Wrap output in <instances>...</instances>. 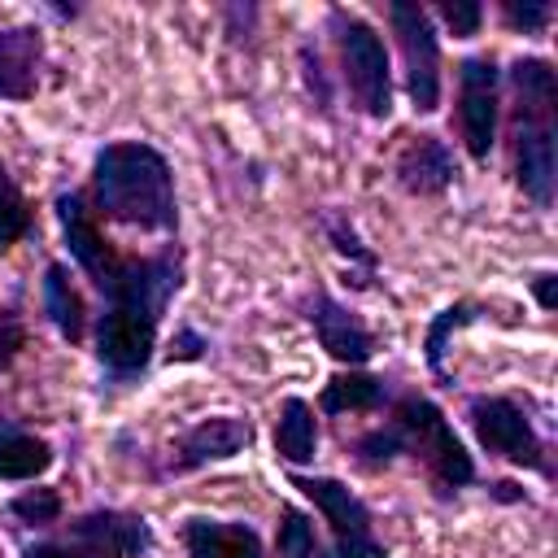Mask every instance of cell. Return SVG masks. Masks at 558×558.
<instances>
[{
	"instance_id": "6da1fadb",
	"label": "cell",
	"mask_w": 558,
	"mask_h": 558,
	"mask_svg": "<svg viewBox=\"0 0 558 558\" xmlns=\"http://www.w3.org/2000/svg\"><path fill=\"white\" fill-rule=\"evenodd\" d=\"M52 214L70 262L100 296V314H92V353H96L100 388H131L148 375L157 357L161 318L187 279L183 244L166 240L153 253L118 248L78 187L57 192Z\"/></svg>"
},
{
	"instance_id": "7a4b0ae2",
	"label": "cell",
	"mask_w": 558,
	"mask_h": 558,
	"mask_svg": "<svg viewBox=\"0 0 558 558\" xmlns=\"http://www.w3.org/2000/svg\"><path fill=\"white\" fill-rule=\"evenodd\" d=\"M349 453L362 471H384V466L410 458L423 466V475L432 480V488L440 497H453V493L480 484L475 453L462 445L449 414L418 388L392 392V401L384 405V423L357 432Z\"/></svg>"
},
{
	"instance_id": "3957f363",
	"label": "cell",
	"mask_w": 558,
	"mask_h": 558,
	"mask_svg": "<svg viewBox=\"0 0 558 558\" xmlns=\"http://www.w3.org/2000/svg\"><path fill=\"white\" fill-rule=\"evenodd\" d=\"M87 205L113 227L179 240V192L170 157L148 140H109L92 157Z\"/></svg>"
},
{
	"instance_id": "277c9868",
	"label": "cell",
	"mask_w": 558,
	"mask_h": 558,
	"mask_svg": "<svg viewBox=\"0 0 558 558\" xmlns=\"http://www.w3.org/2000/svg\"><path fill=\"white\" fill-rule=\"evenodd\" d=\"M501 109L510 113V161L523 201L554 209L558 187V70L541 52H523L501 70Z\"/></svg>"
},
{
	"instance_id": "5b68a950",
	"label": "cell",
	"mask_w": 558,
	"mask_h": 558,
	"mask_svg": "<svg viewBox=\"0 0 558 558\" xmlns=\"http://www.w3.org/2000/svg\"><path fill=\"white\" fill-rule=\"evenodd\" d=\"M323 22L340 61V87L349 92L353 109L371 122H384L392 113V61L384 35L344 4H331Z\"/></svg>"
},
{
	"instance_id": "8992f818",
	"label": "cell",
	"mask_w": 558,
	"mask_h": 558,
	"mask_svg": "<svg viewBox=\"0 0 558 558\" xmlns=\"http://www.w3.org/2000/svg\"><path fill=\"white\" fill-rule=\"evenodd\" d=\"M153 549V523L140 510L92 506L61 523V536H39L22 558H144Z\"/></svg>"
},
{
	"instance_id": "52a82bcc",
	"label": "cell",
	"mask_w": 558,
	"mask_h": 558,
	"mask_svg": "<svg viewBox=\"0 0 558 558\" xmlns=\"http://www.w3.org/2000/svg\"><path fill=\"white\" fill-rule=\"evenodd\" d=\"M466 423L480 440L484 453L510 462V466H523V471H536V475H554L549 466V445L545 436L536 432L532 414L523 401L506 397V392H475L466 401Z\"/></svg>"
},
{
	"instance_id": "ba28073f",
	"label": "cell",
	"mask_w": 558,
	"mask_h": 558,
	"mask_svg": "<svg viewBox=\"0 0 558 558\" xmlns=\"http://www.w3.org/2000/svg\"><path fill=\"white\" fill-rule=\"evenodd\" d=\"M388 26L397 35L401 52V83L414 105V113H436L440 92H445V61H440V31L418 0H392L388 4Z\"/></svg>"
},
{
	"instance_id": "9c48e42d",
	"label": "cell",
	"mask_w": 558,
	"mask_h": 558,
	"mask_svg": "<svg viewBox=\"0 0 558 558\" xmlns=\"http://www.w3.org/2000/svg\"><path fill=\"white\" fill-rule=\"evenodd\" d=\"M292 488L323 514V523H327V532H331L327 558H388L384 541L375 536V514H371V506H366L344 480L292 471Z\"/></svg>"
},
{
	"instance_id": "30bf717a",
	"label": "cell",
	"mask_w": 558,
	"mask_h": 558,
	"mask_svg": "<svg viewBox=\"0 0 558 558\" xmlns=\"http://www.w3.org/2000/svg\"><path fill=\"white\" fill-rule=\"evenodd\" d=\"M453 83H458V105H453L458 140L466 157L484 166L493 157L501 126V61L493 52H466L453 65Z\"/></svg>"
},
{
	"instance_id": "8fae6325",
	"label": "cell",
	"mask_w": 558,
	"mask_h": 558,
	"mask_svg": "<svg viewBox=\"0 0 558 558\" xmlns=\"http://www.w3.org/2000/svg\"><path fill=\"white\" fill-rule=\"evenodd\" d=\"M253 440H257V427L244 414H205L166 445L157 475H192L214 462H231L244 449H253Z\"/></svg>"
},
{
	"instance_id": "7c38bea8",
	"label": "cell",
	"mask_w": 558,
	"mask_h": 558,
	"mask_svg": "<svg viewBox=\"0 0 558 558\" xmlns=\"http://www.w3.org/2000/svg\"><path fill=\"white\" fill-rule=\"evenodd\" d=\"M301 310H305V323L314 327L318 349L336 366H366L379 353V336L366 327V318L353 305H344L340 296H331L327 288H310Z\"/></svg>"
},
{
	"instance_id": "4fadbf2b",
	"label": "cell",
	"mask_w": 558,
	"mask_h": 558,
	"mask_svg": "<svg viewBox=\"0 0 558 558\" xmlns=\"http://www.w3.org/2000/svg\"><path fill=\"white\" fill-rule=\"evenodd\" d=\"M453 179H458V157L440 135L432 131L401 135V148L392 157V183L405 196H445Z\"/></svg>"
},
{
	"instance_id": "5bb4252c",
	"label": "cell",
	"mask_w": 558,
	"mask_h": 558,
	"mask_svg": "<svg viewBox=\"0 0 558 558\" xmlns=\"http://www.w3.org/2000/svg\"><path fill=\"white\" fill-rule=\"evenodd\" d=\"M44 26L35 22H17V26H0V100L4 105H26L39 92L44 78Z\"/></svg>"
},
{
	"instance_id": "9a60e30c",
	"label": "cell",
	"mask_w": 558,
	"mask_h": 558,
	"mask_svg": "<svg viewBox=\"0 0 558 558\" xmlns=\"http://www.w3.org/2000/svg\"><path fill=\"white\" fill-rule=\"evenodd\" d=\"M179 541H183V558H266L257 527L244 519L187 514L179 523Z\"/></svg>"
},
{
	"instance_id": "2e32d148",
	"label": "cell",
	"mask_w": 558,
	"mask_h": 558,
	"mask_svg": "<svg viewBox=\"0 0 558 558\" xmlns=\"http://www.w3.org/2000/svg\"><path fill=\"white\" fill-rule=\"evenodd\" d=\"M392 379L375 375L366 366H340L327 375L323 392H318V414L327 418H344V414H379L392 401Z\"/></svg>"
},
{
	"instance_id": "e0dca14e",
	"label": "cell",
	"mask_w": 558,
	"mask_h": 558,
	"mask_svg": "<svg viewBox=\"0 0 558 558\" xmlns=\"http://www.w3.org/2000/svg\"><path fill=\"white\" fill-rule=\"evenodd\" d=\"M39 305H44V318L52 323V331L70 344H83L87 331H92V310H87V296L78 292L74 283V270L65 262H48L44 266V279H39Z\"/></svg>"
},
{
	"instance_id": "ac0fdd59",
	"label": "cell",
	"mask_w": 558,
	"mask_h": 558,
	"mask_svg": "<svg viewBox=\"0 0 558 558\" xmlns=\"http://www.w3.org/2000/svg\"><path fill=\"white\" fill-rule=\"evenodd\" d=\"M52 462H57V453H52L48 436L0 414V480L4 484H35L39 475H48Z\"/></svg>"
},
{
	"instance_id": "d6986e66",
	"label": "cell",
	"mask_w": 558,
	"mask_h": 558,
	"mask_svg": "<svg viewBox=\"0 0 558 558\" xmlns=\"http://www.w3.org/2000/svg\"><path fill=\"white\" fill-rule=\"evenodd\" d=\"M318 453V410L305 397H283L275 414V458L296 466H310Z\"/></svg>"
},
{
	"instance_id": "ffe728a7",
	"label": "cell",
	"mask_w": 558,
	"mask_h": 558,
	"mask_svg": "<svg viewBox=\"0 0 558 558\" xmlns=\"http://www.w3.org/2000/svg\"><path fill=\"white\" fill-rule=\"evenodd\" d=\"M323 231H327L331 248L349 262V279H344V283H353V288H371L375 275H379V257H375V248L357 235L353 218H349L344 209H323Z\"/></svg>"
},
{
	"instance_id": "44dd1931",
	"label": "cell",
	"mask_w": 558,
	"mask_h": 558,
	"mask_svg": "<svg viewBox=\"0 0 558 558\" xmlns=\"http://www.w3.org/2000/svg\"><path fill=\"white\" fill-rule=\"evenodd\" d=\"M480 318H488V305H480V301H453V305H445L440 314H432L427 336H423V357H427V371H432L440 384H449V371H445L449 340H453L462 327L480 323Z\"/></svg>"
},
{
	"instance_id": "7402d4cb",
	"label": "cell",
	"mask_w": 558,
	"mask_h": 558,
	"mask_svg": "<svg viewBox=\"0 0 558 558\" xmlns=\"http://www.w3.org/2000/svg\"><path fill=\"white\" fill-rule=\"evenodd\" d=\"M275 554L279 558H327V545L314 532V514H305L301 506L283 501L279 506V523H275Z\"/></svg>"
},
{
	"instance_id": "603a6c76",
	"label": "cell",
	"mask_w": 558,
	"mask_h": 558,
	"mask_svg": "<svg viewBox=\"0 0 558 558\" xmlns=\"http://www.w3.org/2000/svg\"><path fill=\"white\" fill-rule=\"evenodd\" d=\"M31 231H35V205L26 201V192L17 187L9 166L0 161V253L22 244Z\"/></svg>"
},
{
	"instance_id": "cb8c5ba5",
	"label": "cell",
	"mask_w": 558,
	"mask_h": 558,
	"mask_svg": "<svg viewBox=\"0 0 558 558\" xmlns=\"http://www.w3.org/2000/svg\"><path fill=\"white\" fill-rule=\"evenodd\" d=\"M9 519H17L22 527H35V532H48V527H61V514H65V501L52 484H35V488H22L17 497H9L4 506Z\"/></svg>"
},
{
	"instance_id": "d4e9b609",
	"label": "cell",
	"mask_w": 558,
	"mask_h": 558,
	"mask_svg": "<svg viewBox=\"0 0 558 558\" xmlns=\"http://www.w3.org/2000/svg\"><path fill=\"white\" fill-rule=\"evenodd\" d=\"M436 31L445 26L453 39H475L480 26H484V4L480 0H440L436 9H427Z\"/></svg>"
},
{
	"instance_id": "484cf974",
	"label": "cell",
	"mask_w": 558,
	"mask_h": 558,
	"mask_svg": "<svg viewBox=\"0 0 558 558\" xmlns=\"http://www.w3.org/2000/svg\"><path fill=\"white\" fill-rule=\"evenodd\" d=\"M497 17H501L514 35H545L549 22H554V4H549V0H527V4L501 0V4H497Z\"/></svg>"
},
{
	"instance_id": "4316f807",
	"label": "cell",
	"mask_w": 558,
	"mask_h": 558,
	"mask_svg": "<svg viewBox=\"0 0 558 558\" xmlns=\"http://www.w3.org/2000/svg\"><path fill=\"white\" fill-rule=\"evenodd\" d=\"M301 74H305V87H310L314 105H318V109H331V100H336V87H331V78H327L323 52H318L310 39L301 44Z\"/></svg>"
},
{
	"instance_id": "83f0119b",
	"label": "cell",
	"mask_w": 558,
	"mask_h": 558,
	"mask_svg": "<svg viewBox=\"0 0 558 558\" xmlns=\"http://www.w3.org/2000/svg\"><path fill=\"white\" fill-rule=\"evenodd\" d=\"M22 349H26V318L17 305H9L0 310V371H9Z\"/></svg>"
},
{
	"instance_id": "f1b7e54d",
	"label": "cell",
	"mask_w": 558,
	"mask_h": 558,
	"mask_svg": "<svg viewBox=\"0 0 558 558\" xmlns=\"http://www.w3.org/2000/svg\"><path fill=\"white\" fill-rule=\"evenodd\" d=\"M205 349H209V340L201 331L179 327L174 340H170V362H196V357H205Z\"/></svg>"
},
{
	"instance_id": "f546056e",
	"label": "cell",
	"mask_w": 558,
	"mask_h": 558,
	"mask_svg": "<svg viewBox=\"0 0 558 558\" xmlns=\"http://www.w3.org/2000/svg\"><path fill=\"white\" fill-rule=\"evenodd\" d=\"M554 283H558V275L554 270H541L536 279H532V296H536V305L549 314L554 310Z\"/></svg>"
},
{
	"instance_id": "4dcf8cb0",
	"label": "cell",
	"mask_w": 558,
	"mask_h": 558,
	"mask_svg": "<svg viewBox=\"0 0 558 558\" xmlns=\"http://www.w3.org/2000/svg\"><path fill=\"white\" fill-rule=\"evenodd\" d=\"M484 488H488L497 501H527V493H523L514 480H497V484H484Z\"/></svg>"
}]
</instances>
